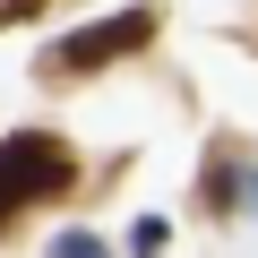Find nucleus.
<instances>
[{"mask_svg": "<svg viewBox=\"0 0 258 258\" xmlns=\"http://www.w3.org/2000/svg\"><path fill=\"white\" fill-rule=\"evenodd\" d=\"M52 258H103V241H95V232H60V249H52Z\"/></svg>", "mask_w": 258, "mask_h": 258, "instance_id": "nucleus-3", "label": "nucleus"}, {"mask_svg": "<svg viewBox=\"0 0 258 258\" xmlns=\"http://www.w3.org/2000/svg\"><path fill=\"white\" fill-rule=\"evenodd\" d=\"M78 181V155L52 138V129H18V138H0V224L35 198H60Z\"/></svg>", "mask_w": 258, "mask_h": 258, "instance_id": "nucleus-1", "label": "nucleus"}, {"mask_svg": "<svg viewBox=\"0 0 258 258\" xmlns=\"http://www.w3.org/2000/svg\"><path fill=\"white\" fill-rule=\"evenodd\" d=\"M147 35H155V9H120V18H95V26H78V35H60V43H52V69L86 78V69H103V60H120V52H138Z\"/></svg>", "mask_w": 258, "mask_h": 258, "instance_id": "nucleus-2", "label": "nucleus"}, {"mask_svg": "<svg viewBox=\"0 0 258 258\" xmlns=\"http://www.w3.org/2000/svg\"><path fill=\"white\" fill-rule=\"evenodd\" d=\"M43 0H0V26H18V18H35Z\"/></svg>", "mask_w": 258, "mask_h": 258, "instance_id": "nucleus-4", "label": "nucleus"}]
</instances>
